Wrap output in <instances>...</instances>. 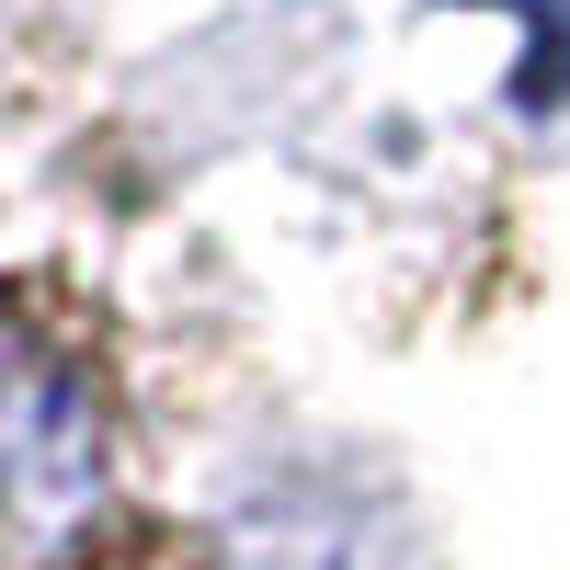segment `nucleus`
<instances>
[{
  "instance_id": "nucleus-1",
  "label": "nucleus",
  "mask_w": 570,
  "mask_h": 570,
  "mask_svg": "<svg viewBox=\"0 0 570 570\" xmlns=\"http://www.w3.org/2000/svg\"><path fill=\"white\" fill-rule=\"evenodd\" d=\"M115 491V411L58 331L0 320V570L58 559L91 537V513Z\"/></svg>"
}]
</instances>
